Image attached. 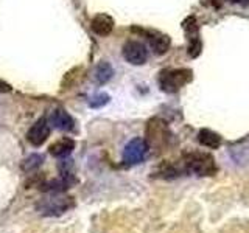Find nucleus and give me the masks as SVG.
<instances>
[{
    "instance_id": "f257e3e1",
    "label": "nucleus",
    "mask_w": 249,
    "mask_h": 233,
    "mask_svg": "<svg viewBox=\"0 0 249 233\" xmlns=\"http://www.w3.org/2000/svg\"><path fill=\"white\" fill-rule=\"evenodd\" d=\"M184 166L187 173L196 174V176H213L218 168L215 159L209 152H187L184 155Z\"/></svg>"
},
{
    "instance_id": "f03ea898",
    "label": "nucleus",
    "mask_w": 249,
    "mask_h": 233,
    "mask_svg": "<svg viewBox=\"0 0 249 233\" xmlns=\"http://www.w3.org/2000/svg\"><path fill=\"white\" fill-rule=\"evenodd\" d=\"M193 78L190 68H173L162 70L159 75V85L165 93H175L187 85Z\"/></svg>"
},
{
    "instance_id": "7ed1b4c3",
    "label": "nucleus",
    "mask_w": 249,
    "mask_h": 233,
    "mask_svg": "<svg viewBox=\"0 0 249 233\" xmlns=\"http://www.w3.org/2000/svg\"><path fill=\"white\" fill-rule=\"evenodd\" d=\"M148 154V143L142 138H134L124 146L123 150V162L126 165H137L142 162Z\"/></svg>"
},
{
    "instance_id": "20e7f679",
    "label": "nucleus",
    "mask_w": 249,
    "mask_h": 233,
    "mask_svg": "<svg viewBox=\"0 0 249 233\" xmlns=\"http://www.w3.org/2000/svg\"><path fill=\"white\" fill-rule=\"evenodd\" d=\"M123 58L132 66H143L148 59V50L142 42L128 41L123 45Z\"/></svg>"
},
{
    "instance_id": "39448f33",
    "label": "nucleus",
    "mask_w": 249,
    "mask_h": 233,
    "mask_svg": "<svg viewBox=\"0 0 249 233\" xmlns=\"http://www.w3.org/2000/svg\"><path fill=\"white\" fill-rule=\"evenodd\" d=\"M50 137V124L47 123V120H37L33 126L30 128L27 140L33 146H41L47 142V138Z\"/></svg>"
},
{
    "instance_id": "423d86ee",
    "label": "nucleus",
    "mask_w": 249,
    "mask_h": 233,
    "mask_svg": "<svg viewBox=\"0 0 249 233\" xmlns=\"http://www.w3.org/2000/svg\"><path fill=\"white\" fill-rule=\"evenodd\" d=\"M143 34L146 36L148 42H150V47L153 49V51L156 54H165L170 49V37L167 34L160 33V31H143Z\"/></svg>"
},
{
    "instance_id": "0eeeda50",
    "label": "nucleus",
    "mask_w": 249,
    "mask_h": 233,
    "mask_svg": "<svg viewBox=\"0 0 249 233\" xmlns=\"http://www.w3.org/2000/svg\"><path fill=\"white\" fill-rule=\"evenodd\" d=\"M72 200L70 198H50V199H45V202L41 205V210L47 215H56V213H64L67 210L72 207Z\"/></svg>"
},
{
    "instance_id": "6e6552de",
    "label": "nucleus",
    "mask_w": 249,
    "mask_h": 233,
    "mask_svg": "<svg viewBox=\"0 0 249 233\" xmlns=\"http://www.w3.org/2000/svg\"><path fill=\"white\" fill-rule=\"evenodd\" d=\"M90 28L93 33L98 36H107L114 28V20L111 16H107V14H98L92 19Z\"/></svg>"
},
{
    "instance_id": "1a4fd4ad",
    "label": "nucleus",
    "mask_w": 249,
    "mask_h": 233,
    "mask_svg": "<svg viewBox=\"0 0 249 233\" xmlns=\"http://www.w3.org/2000/svg\"><path fill=\"white\" fill-rule=\"evenodd\" d=\"M52 123L54 128H58L61 131H72L75 128V121L66 111L62 109H56L52 114Z\"/></svg>"
},
{
    "instance_id": "9d476101",
    "label": "nucleus",
    "mask_w": 249,
    "mask_h": 233,
    "mask_svg": "<svg viewBox=\"0 0 249 233\" xmlns=\"http://www.w3.org/2000/svg\"><path fill=\"white\" fill-rule=\"evenodd\" d=\"M198 142L206 146V148H210V150H216V148H220L223 140L221 137L216 134V132L210 131V129H201L199 134H198Z\"/></svg>"
},
{
    "instance_id": "9b49d317",
    "label": "nucleus",
    "mask_w": 249,
    "mask_h": 233,
    "mask_svg": "<svg viewBox=\"0 0 249 233\" xmlns=\"http://www.w3.org/2000/svg\"><path fill=\"white\" fill-rule=\"evenodd\" d=\"M75 148V142L70 138H61L58 142H54L50 146V154L54 155V157H66L70 152L73 151Z\"/></svg>"
},
{
    "instance_id": "f8f14e48",
    "label": "nucleus",
    "mask_w": 249,
    "mask_h": 233,
    "mask_svg": "<svg viewBox=\"0 0 249 233\" xmlns=\"http://www.w3.org/2000/svg\"><path fill=\"white\" fill-rule=\"evenodd\" d=\"M112 75H114V70H112L111 64H109V62H100L97 70H95L97 81L100 84H105V83H107L109 80H111Z\"/></svg>"
},
{
    "instance_id": "ddd939ff",
    "label": "nucleus",
    "mask_w": 249,
    "mask_h": 233,
    "mask_svg": "<svg viewBox=\"0 0 249 233\" xmlns=\"http://www.w3.org/2000/svg\"><path fill=\"white\" fill-rule=\"evenodd\" d=\"M25 162L27 163L23 165V169L30 171V169H35V168H37L39 165H41V163H42V157H41V155H31V157H28Z\"/></svg>"
},
{
    "instance_id": "4468645a",
    "label": "nucleus",
    "mask_w": 249,
    "mask_h": 233,
    "mask_svg": "<svg viewBox=\"0 0 249 233\" xmlns=\"http://www.w3.org/2000/svg\"><path fill=\"white\" fill-rule=\"evenodd\" d=\"M10 90H11V85L0 80V93H2V92H10Z\"/></svg>"
},
{
    "instance_id": "2eb2a0df",
    "label": "nucleus",
    "mask_w": 249,
    "mask_h": 233,
    "mask_svg": "<svg viewBox=\"0 0 249 233\" xmlns=\"http://www.w3.org/2000/svg\"><path fill=\"white\" fill-rule=\"evenodd\" d=\"M231 3H237V5H249V0H228Z\"/></svg>"
},
{
    "instance_id": "dca6fc26",
    "label": "nucleus",
    "mask_w": 249,
    "mask_h": 233,
    "mask_svg": "<svg viewBox=\"0 0 249 233\" xmlns=\"http://www.w3.org/2000/svg\"><path fill=\"white\" fill-rule=\"evenodd\" d=\"M210 2H212V3H213L215 6H220V5H221V3L224 2V0H210Z\"/></svg>"
}]
</instances>
